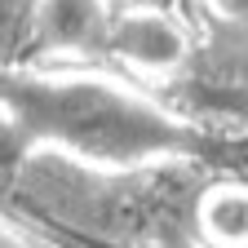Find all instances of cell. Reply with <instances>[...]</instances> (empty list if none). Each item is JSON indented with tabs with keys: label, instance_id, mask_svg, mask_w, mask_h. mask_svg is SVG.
<instances>
[{
	"label": "cell",
	"instance_id": "1",
	"mask_svg": "<svg viewBox=\"0 0 248 248\" xmlns=\"http://www.w3.org/2000/svg\"><path fill=\"white\" fill-rule=\"evenodd\" d=\"M0 120L18 151L67 155L102 173L213 160L226 151L191 115L151 93L71 67H0Z\"/></svg>",
	"mask_w": 248,
	"mask_h": 248
},
{
	"label": "cell",
	"instance_id": "2",
	"mask_svg": "<svg viewBox=\"0 0 248 248\" xmlns=\"http://www.w3.org/2000/svg\"><path fill=\"white\" fill-rule=\"evenodd\" d=\"M115 9L107 0H36L22 31V67H71L111 58Z\"/></svg>",
	"mask_w": 248,
	"mask_h": 248
},
{
	"label": "cell",
	"instance_id": "3",
	"mask_svg": "<svg viewBox=\"0 0 248 248\" xmlns=\"http://www.w3.org/2000/svg\"><path fill=\"white\" fill-rule=\"evenodd\" d=\"M111 58L146 80H173L191 58V31L177 9H133L115 14Z\"/></svg>",
	"mask_w": 248,
	"mask_h": 248
},
{
	"label": "cell",
	"instance_id": "4",
	"mask_svg": "<svg viewBox=\"0 0 248 248\" xmlns=\"http://www.w3.org/2000/svg\"><path fill=\"white\" fill-rule=\"evenodd\" d=\"M191 231L204 248H248V182L244 177L208 182L191 208Z\"/></svg>",
	"mask_w": 248,
	"mask_h": 248
},
{
	"label": "cell",
	"instance_id": "5",
	"mask_svg": "<svg viewBox=\"0 0 248 248\" xmlns=\"http://www.w3.org/2000/svg\"><path fill=\"white\" fill-rule=\"evenodd\" d=\"M191 115H213L248 129V80H222V84H186Z\"/></svg>",
	"mask_w": 248,
	"mask_h": 248
},
{
	"label": "cell",
	"instance_id": "6",
	"mask_svg": "<svg viewBox=\"0 0 248 248\" xmlns=\"http://www.w3.org/2000/svg\"><path fill=\"white\" fill-rule=\"evenodd\" d=\"M22 31H27L22 0H0V53L5 49H22Z\"/></svg>",
	"mask_w": 248,
	"mask_h": 248
},
{
	"label": "cell",
	"instance_id": "7",
	"mask_svg": "<svg viewBox=\"0 0 248 248\" xmlns=\"http://www.w3.org/2000/svg\"><path fill=\"white\" fill-rule=\"evenodd\" d=\"M67 235V248H169V244H111L102 235H80V231H58Z\"/></svg>",
	"mask_w": 248,
	"mask_h": 248
},
{
	"label": "cell",
	"instance_id": "8",
	"mask_svg": "<svg viewBox=\"0 0 248 248\" xmlns=\"http://www.w3.org/2000/svg\"><path fill=\"white\" fill-rule=\"evenodd\" d=\"M115 14H133V9H173L177 0H107Z\"/></svg>",
	"mask_w": 248,
	"mask_h": 248
}]
</instances>
